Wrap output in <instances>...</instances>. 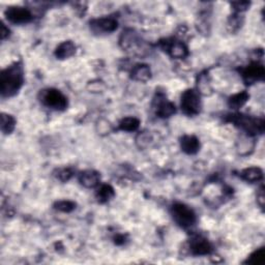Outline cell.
Here are the masks:
<instances>
[{"label":"cell","mask_w":265,"mask_h":265,"mask_svg":"<svg viewBox=\"0 0 265 265\" xmlns=\"http://www.w3.org/2000/svg\"><path fill=\"white\" fill-rule=\"evenodd\" d=\"M251 2L248 1H236V2H231V6L233 7V11L236 14H240L246 12L248 7H250Z\"/></svg>","instance_id":"cell-29"},{"label":"cell","mask_w":265,"mask_h":265,"mask_svg":"<svg viewBox=\"0 0 265 265\" xmlns=\"http://www.w3.org/2000/svg\"><path fill=\"white\" fill-rule=\"evenodd\" d=\"M181 148L186 154H195L200 150V141L196 136L184 135L181 139Z\"/></svg>","instance_id":"cell-13"},{"label":"cell","mask_w":265,"mask_h":265,"mask_svg":"<svg viewBox=\"0 0 265 265\" xmlns=\"http://www.w3.org/2000/svg\"><path fill=\"white\" fill-rule=\"evenodd\" d=\"M265 196H264V190L263 188H261L259 190V192L257 193V203H258L260 205L261 208H263L264 206V201H265Z\"/></svg>","instance_id":"cell-31"},{"label":"cell","mask_w":265,"mask_h":265,"mask_svg":"<svg viewBox=\"0 0 265 265\" xmlns=\"http://www.w3.org/2000/svg\"><path fill=\"white\" fill-rule=\"evenodd\" d=\"M140 126V120L136 117H126L120 120L118 129L123 132H135Z\"/></svg>","instance_id":"cell-20"},{"label":"cell","mask_w":265,"mask_h":265,"mask_svg":"<svg viewBox=\"0 0 265 265\" xmlns=\"http://www.w3.org/2000/svg\"><path fill=\"white\" fill-rule=\"evenodd\" d=\"M90 29L95 33H111L118 27V22L113 17L93 19L89 22Z\"/></svg>","instance_id":"cell-9"},{"label":"cell","mask_w":265,"mask_h":265,"mask_svg":"<svg viewBox=\"0 0 265 265\" xmlns=\"http://www.w3.org/2000/svg\"><path fill=\"white\" fill-rule=\"evenodd\" d=\"M138 42H139L138 36L132 30L123 31L120 36V46L124 50L135 48V47L139 44Z\"/></svg>","instance_id":"cell-17"},{"label":"cell","mask_w":265,"mask_h":265,"mask_svg":"<svg viewBox=\"0 0 265 265\" xmlns=\"http://www.w3.org/2000/svg\"><path fill=\"white\" fill-rule=\"evenodd\" d=\"M248 99H250V95L247 91H240L229 98L228 106L233 110H238V109L246 105Z\"/></svg>","instance_id":"cell-18"},{"label":"cell","mask_w":265,"mask_h":265,"mask_svg":"<svg viewBox=\"0 0 265 265\" xmlns=\"http://www.w3.org/2000/svg\"><path fill=\"white\" fill-rule=\"evenodd\" d=\"M181 107L183 114L188 116L198 115L201 111V95L197 89H186L182 92Z\"/></svg>","instance_id":"cell-5"},{"label":"cell","mask_w":265,"mask_h":265,"mask_svg":"<svg viewBox=\"0 0 265 265\" xmlns=\"http://www.w3.org/2000/svg\"><path fill=\"white\" fill-rule=\"evenodd\" d=\"M243 18L240 17V14L234 13V15L231 16L228 21V28L231 33H234V31L238 30L241 25H243Z\"/></svg>","instance_id":"cell-26"},{"label":"cell","mask_w":265,"mask_h":265,"mask_svg":"<svg viewBox=\"0 0 265 265\" xmlns=\"http://www.w3.org/2000/svg\"><path fill=\"white\" fill-rule=\"evenodd\" d=\"M4 14L7 21L13 24H27L33 20V13L23 6H10Z\"/></svg>","instance_id":"cell-7"},{"label":"cell","mask_w":265,"mask_h":265,"mask_svg":"<svg viewBox=\"0 0 265 265\" xmlns=\"http://www.w3.org/2000/svg\"><path fill=\"white\" fill-rule=\"evenodd\" d=\"M54 208L58 210V212L68 214V213H72L73 210H75L76 203L69 200H61V201H57L56 203L54 204Z\"/></svg>","instance_id":"cell-23"},{"label":"cell","mask_w":265,"mask_h":265,"mask_svg":"<svg viewBox=\"0 0 265 265\" xmlns=\"http://www.w3.org/2000/svg\"><path fill=\"white\" fill-rule=\"evenodd\" d=\"M54 175L56 176L57 179H59L60 182H68L74 175V171L72 168H59L56 169L55 172H54Z\"/></svg>","instance_id":"cell-25"},{"label":"cell","mask_w":265,"mask_h":265,"mask_svg":"<svg viewBox=\"0 0 265 265\" xmlns=\"http://www.w3.org/2000/svg\"><path fill=\"white\" fill-rule=\"evenodd\" d=\"M76 53V45L72 41L62 42L55 49V56L57 59H66L72 57Z\"/></svg>","instance_id":"cell-16"},{"label":"cell","mask_w":265,"mask_h":265,"mask_svg":"<svg viewBox=\"0 0 265 265\" xmlns=\"http://www.w3.org/2000/svg\"><path fill=\"white\" fill-rule=\"evenodd\" d=\"M190 251L195 256H207L213 253V246L207 238L195 235L190 240Z\"/></svg>","instance_id":"cell-10"},{"label":"cell","mask_w":265,"mask_h":265,"mask_svg":"<svg viewBox=\"0 0 265 265\" xmlns=\"http://www.w3.org/2000/svg\"><path fill=\"white\" fill-rule=\"evenodd\" d=\"M239 73L245 83L248 85H251L256 82L262 81L264 79L265 68L260 62L255 61L252 62L251 65L241 67L239 69Z\"/></svg>","instance_id":"cell-6"},{"label":"cell","mask_w":265,"mask_h":265,"mask_svg":"<svg viewBox=\"0 0 265 265\" xmlns=\"http://www.w3.org/2000/svg\"><path fill=\"white\" fill-rule=\"evenodd\" d=\"M265 261V257H264V248H260L258 250H256L254 253L250 255V257H248V260L246 263L248 264H263Z\"/></svg>","instance_id":"cell-24"},{"label":"cell","mask_w":265,"mask_h":265,"mask_svg":"<svg viewBox=\"0 0 265 265\" xmlns=\"http://www.w3.org/2000/svg\"><path fill=\"white\" fill-rule=\"evenodd\" d=\"M41 103L55 111H64L67 107V99L60 90L55 88L44 89L40 92Z\"/></svg>","instance_id":"cell-4"},{"label":"cell","mask_w":265,"mask_h":265,"mask_svg":"<svg viewBox=\"0 0 265 265\" xmlns=\"http://www.w3.org/2000/svg\"><path fill=\"white\" fill-rule=\"evenodd\" d=\"M200 95H207L208 92L212 91V88H210V84L208 77L206 75H201L199 77V81H198V89H197Z\"/></svg>","instance_id":"cell-27"},{"label":"cell","mask_w":265,"mask_h":265,"mask_svg":"<svg viewBox=\"0 0 265 265\" xmlns=\"http://www.w3.org/2000/svg\"><path fill=\"white\" fill-rule=\"evenodd\" d=\"M161 47L164 51H166L172 58L183 59L189 55V50L182 42L176 41L171 38V40L161 41Z\"/></svg>","instance_id":"cell-8"},{"label":"cell","mask_w":265,"mask_h":265,"mask_svg":"<svg viewBox=\"0 0 265 265\" xmlns=\"http://www.w3.org/2000/svg\"><path fill=\"white\" fill-rule=\"evenodd\" d=\"M10 35V29L5 26L4 23H1V38L5 40V38Z\"/></svg>","instance_id":"cell-32"},{"label":"cell","mask_w":265,"mask_h":265,"mask_svg":"<svg viewBox=\"0 0 265 265\" xmlns=\"http://www.w3.org/2000/svg\"><path fill=\"white\" fill-rule=\"evenodd\" d=\"M114 189L109 184H103L100 185L99 190L97 191L96 197L99 203H106V202L110 201L114 197Z\"/></svg>","instance_id":"cell-19"},{"label":"cell","mask_w":265,"mask_h":265,"mask_svg":"<svg viewBox=\"0 0 265 265\" xmlns=\"http://www.w3.org/2000/svg\"><path fill=\"white\" fill-rule=\"evenodd\" d=\"M228 121L244 130L248 136L262 134L264 132V120L262 118H256L244 114H231L229 115Z\"/></svg>","instance_id":"cell-2"},{"label":"cell","mask_w":265,"mask_h":265,"mask_svg":"<svg viewBox=\"0 0 265 265\" xmlns=\"http://www.w3.org/2000/svg\"><path fill=\"white\" fill-rule=\"evenodd\" d=\"M16 119L13 115L2 113L1 114V131L3 134L9 135L15 130Z\"/></svg>","instance_id":"cell-21"},{"label":"cell","mask_w":265,"mask_h":265,"mask_svg":"<svg viewBox=\"0 0 265 265\" xmlns=\"http://www.w3.org/2000/svg\"><path fill=\"white\" fill-rule=\"evenodd\" d=\"M131 78L138 82H147L151 78L150 67L144 64L136 65L132 68Z\"/></svg>","instance_id":"cell-14"},{"label":"cell","mask_w":265,"mask_h":265,"mask_svg":"<svg viewBox=\"0 0 265 265\" xmlns=\"http://www.w3.org/2000/svg\"><path fill=\"white\" fill-rule=\"evenodd\" d=\"M239 177L247 182H251V183L258 182L262 181L263 171L259 167L246 168L243 171H240Z\"/></svg>","instance_id":"cell-15"},{"label":"cell","mask_w":265,"mask_h":265,"mask_svg":"<svg viewBox=\"0 0 265 265\" xmlns=\"http://www.w3.org/2000/svg\"><path fill=\"white\" fill-rule=\"evenodd\" d=\"M111 131V124L108 120L102 118L97 122V132L99 135H107Z\"/></svg>","instance_id":"cell-28"},{"label":"cell","mask_w":265,"mask_h":265,"mask_svg":"<svg viewBox=\"0 0 265 265\" xmlns=\"http://www.w3.org/2000/svg\"><path fill=\"white\" fill-rule=\"evenodd\" d=\"M153 107L155 110V114L161 118H168L176 112L175 106L171 102H169V100H167L165 96L160 95V93L154 99Z\"/></svg>","instance_id":"cell-11"},{"label":"cell","mask_w":265,"mask_h":265,"mask_svg":"<svg viewBox=\"0 0 265 265\" xmlns=\"http://www.w3.org/2000/svg\"><path fill=\"white\" fill-rule=\"evenodd\" d=\"M24 84V69L21 62H15L2 69L0 74V90L2 98H12L18 93Z\"/></svg>","instance_id":"cell-1"},{"label":"cell","mask_w":265,"mask_h":265,"mask_svg":"<svg viewBox=\"0 0 265 265\" xmlns=\"http://www.w3.org/2000/svg\"><path fill=\"white\" fill-rule=\"evenodd\" d=\"M170 213L174 222L183 229L193 227L197 221V216L194 210L184 203H179V202L174 203L171 206Z\"/></svg>","instance_id":"cell-3"},{"label":"cell","mask_w":265,"mask_h":265,"mask_svg":"<svg viewBox=\"0 0 265 265\" xmlns=\"http://www.w3.org/2000/svg\"><path fill=\"white\" fill-rule=\"evenodd\" d=\"M99 174L95 170H85L79 174L80 183L87 189H93L99 184Z\"/></svg>","instance_id":"cell-12"},{"label":"cell","mask_w":265,"mask_h":265,"mask_svg":"<svg viewBox=\"0 0 265 265\" xmlns=\"http://www.w3.org/2000/svg\"><path fill=\"white\" fill-rule=\"evenodd\" d=\"M150 141H151L150 136L148 134H144V132H142V134H140L137 137V143L139 144L140 147H146L147 145H149Z\"/></svg>","instance_id":"cell-30"},{"label":"cell","mask_w":265,"mask_h":265,"mask_svg":"<svg viewBox=\"0 0 265 265\" xmlns=\"http://www.w3.org/2000/svg\"><path fill=\"white\" fill-rule=\"evenodd\" d=\"M252 136H246L240 139V141L237 146V150L240 154L247 155L250 153V151L253 150L254 148V140L251 138Z\"/></svg>","instance_id":"cell-22"}]
</instances>
